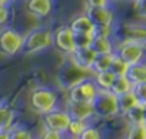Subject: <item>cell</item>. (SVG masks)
<instances>
[{
  "instance_id": "16",
  "label": "cell",
  "mask_w": 146,
  "mask_h": 139,
  "mask_svg": "<svg viewBox=\"0 0 146 139\" xmlns=\"http://www.w3.org/2000/svg\"><path fill=\"white\" fill-rule=\"evenodd\" d=\"M123 40H135V42L146 45V25H140V23L126 25Z\"/></svg>"
},
{
  "instance_id": "20",
  "label": "cell",
  "mask_w": 146,
  "mask_h": 139,
  "mask_svg": "<svg viewBox=\"0 0 146 139\" xmlns=\"http://www.w3.org/2000/svg\"><path fill=\"white\" fill-rule=\"evenodd\" d=\"M132 89H133V85L126 78V75H123V76H116L115 78V82H113V85L110 88V92L115 93L116 96H119V95H123V93L130 92Z\"/></svg>"
},
{
  "instance_id": "11",
  "label": "cell",
  "mask_w": 146,
  "mask_h": 139,
  "mask_svg": "<svg viewBox=\"0 0 146 139\" xmlns=\"http://www.w3.org/2000/svg\"><path fill=\"white\" fill-rule=\"evenodd\" d=\"M96 55L98 53L92 47H85V49H76L69 57L79 69L90 73L93 63H95V59H96Z\"/></svg>"
},
{
  "instance_id": "21",
  "label": "cell",
  "mask_w": 146,
  "mask_h": 139,
  "mask_svg": "<svg viewBox=\"0 0 146 139\" xmlns=\"http://www.w3.org/2000/svg\"><path fill=\"white\" fill-rule=\"evenodd\" d=\"M125 119L129 122V125H135V123H145V115H143V106L142 105H135L133 108H130L127 112L123 113Z\"/></svg>"
},
{
  "instance_id": "5",
  "label": "cell",
  "mask_w": 146,
  "mask_h": 139,
  "mask_svg": "<svg viewBox=\"0 0 146 139\" xmlns=\"http://www.w3.org/2000/svg\"><path fill=\"white\" fill-rule=\"evenodd\" d=\"M30 106L35 112L37 113H47L53 109H56L57 105V95L54 90H52L50 88H36L32 93H30Z\"/></svg>"
},
{
  "instance_id": "6",
  "label": "cell",
  "mask_w": 146,
  "mask_h": 139,
  "mask_svg": "<svg viewBox=\"0 0 146 139\" xmlns=\"http://www.w3.org/2000/svg\"><path fill=\"white\" fill-rule=\"evenodd\" d=\"M89 72H85L82 69H79L75 63L70 60V57L67 56V60L60 66L59 72H57V82L63 89H70L72 86L78 85L80 80L89 78L88 75Z\"/></svg>"
},
{
  "instance_id": "17",
  "label": "cell",
  "mask_w": 146,
  "mask_h": 139,
  "mask_svg": "<svg viewBox=\"0 0 146 139\" xmlns=\"http://www.w3.org/2000/svg\"><path fill=\"white\" fill-rule=\"evenodd\" d=\"M126 78L130 80L133 86L139 83H145L146 82V60L130 65L126 72Z\"/></svg>"
},
{
  "instance_id": "12",
  "label": "cell",
  "mask_w": 146,
  "mask_h": 139,
  "mask_svg": "<svg viewBox=\"0 0 146 139\" xmlns=\"http://www.w3.org/2000/svg\"><path fill=\"white\" fill-rule=\"evenodd\" d=\"M25 7L30 16H35L37 19H44L52 15L54 2L53 0H26Z\"/></svg>"
},
{
  "instance_id": "18",
  "label": "cell",
  "mask_w": 146,
  "mask_h": 139,
  "mask_svg": "<svg viewBox=\"0 0 146 139\" xmlns=\"http://www.w3.org/2000/svg\"><path fill=\"white\" fill-rule=\"evenodd\" d=\"M115 78H116V75L110 70L100 72V73H93V80H95L99 90H110V88L115 82Z\"/></svg>"
},
{
  "instance_id": "35",
  "label": "cell",
  "mask_w": 146,
  "mask_h": 139,
  "mask_svg": "<svg viewBox=\"0 0 146 139\" xmlns=\"http://www.w3.org/2000/svg\"><path fill=\"white\" fill-rule=\"evenodd\" d=\"M0 139H9L7 130H0Z\"/></svg>"
},
{
  "instance_id": "31",
  "label": "cell",
  "mask_w": 146,
  "mask_h": 139,
  "mask_svg": "<svg viewBox=\"0 0 146 139\" xmlns=\"http://www.w3.org/2000/svg\"><path fill=\"white\" fill-rule=\"evenodd\" d=\"M78 139H102V136H100V132L96 128L88 125V128L80 133V136Z\"/></svg>"
},
{
  "instance_id": "26",
  "label": "cell",
  "mask_w": 146,
  "mask_h": 139,
  "mask_svg": "<svg viewBox=\"0 0 146 139\" xmlns=\"http://www.w3.org/2000/svg\"><path fill=\"white\" fill-rule=\"evenodd\" d=\"M95 35L96 33H75V46H76V49L90 47Z\"/></svg>"
},
{
  "instance_id": "1",
  "label": "cell",
  "mask_w": 146,
  "mask_h": 139,
  "mask_svg": "<svg viewBox=\"0 0 146 139\" xmlns=\"http://www.w3.org/2000/svg\"><path fill=\"white\" fill-rule=\"evenodd\" d=\"M53 47V30L47 26H37L25 35L23 53L35 55Z\"/></svg>"
},
{
  "instance_id": "3",
  "label": "cell",
  "mask_w": 146,
  "mask_h": 139,
  "mask_svg": "<svg viewBox=\"0 0 146 139\" xmlns=\"http://www.w3.org/2000/svg\"><path fill=\"white\" fill-rule=\"evenodd\" d=\"M93 113L100 119H109L119 113L117 96L110 90H99L95 99L92 100Z\"/></svg>"
},
{
  "instance_id": "19",
  "label": "cell",
  "mask_w": 146,
  "mask_h": 139,
  "mask_svg": "<svg viewBox=\"0 0 146 139\" xmlns=\"http://www.w3.org/2000/svg\"><path fill=\"white\" fill-rule=\"evenodd\" d=\"M113 55L115 53H102V55H96L93 67H92V75L93 73H100V72H106L110 70V65L113 60Z\"/></svg>"
},
{
  "instance_id": "39",
  "label": "cell",
  "mask_w": 146,
  "mask_h": 139,
  "mask_svg": "<svg viewBox=\"0 0 146 139\" xmlns=\"http://www.w3.org/2000/svg\"><path fill=\"white\" fill-rule=\"evenodd\" d=\"M13 2H16V0H12V3H13Z\"/></svg>"
},
{
  "instance_id": "30",
  "label": "cell",
  "mask_w": 146,
  "mask_h": 139,
  "mask_svg": "<svg viewBox=\"0 0 146 139\" xmlns=\"http://www.w3.org/2000/svg\"><path fill=\"white\" fill-rule=\"evenodd\" d=\"M10 5H0V29L9 26L10 22Z\"/></svg>"
},
{
  "instance_id": "36",
  "label": "cell",
  "mask_w": 146,
  "mask_h": 139,
  "mask_svg": "<svg viewBox=\"0 0 146 139\" xmlns=\"http://www.w3.org/2000/svg\"><path fill=\"white\" fill-rule=\"evenodd\" d=\"M0 5H12V0H0Z\"/></svg>"
},
{
  "instance_id": "7",
  "label": "cell",
  "mask_w": 146,
  "mask_h": 139,
  "mask_svg": "<svg viewBox=\"0 0 146 139\" xmlns=\"http://www.w3.org/2000/svg\"><path fill=\"white\" fill-rule=\"evenodd\" d=\"M145 49L146 45L143 43L135 40H122L119 45H116L115 53L130 66L145 60Z\"/></svg>"
},
{
  "instance_id": "22",
  "label": "cell",
  "mask_w": 146,
  "mask_h": 139,
  "mask_svg": "<svg viewBox=\"0 0 146 139\" xmlns=\"http://www.w3.org/2000/svg\"><path fill=\"white\" fill-rule=\"evenodd\" d=\"M15 119V113L12 108L0 103V130H9L12 128Z\"/></svg>"
},
{
  "instance_id": "4",
  "label": "cell",
  "mask_w": 146,
  "mask_h": 139,
  "mask_svg": "<svg viewBox=\"0 0 146 139\" xmlns=\"http://www.w3.org/2000/svg\"><path fill=\"white\" fill-rule=\"evenodd\" d=\"M96 27V33L112 35L115 29V12L110 6L103 7H86L85 12Z\"/></svg>"
},
{
  "instance_id": "29",
  "label": "cell",
  "mask_w": 146,
  "mask_h": 139,
  "mask_svg": "<svg viewBox=\"0 0 146 139\" xmlns=\"http://www.w3.org/2000/svg\"><path fill=\"white\" fill-rule=\"evenodd\" d=\"M132 92L135 93V98L137 100L139 105L142 106H146V82L145 83H139V85H135Z\"/></svg>"
},
{
  "instance_id": "25",
  "label": "cell",
  "mask_w": 146,
  "mask_h": 139,
  "mask_svg": "<svg viewBox=\"0 0 146 139\" xmlns=\"http://www.w3.org/2000/svg\"><path fill=\"white\" fill-rule=\"evenodd\" d=\"M127 69H129V65L115 53V55H113L112 65H110V72H113L116 76H123V75H126Z\"/></svg>"
},
{
  "instance_id": "23",
  "label": "cell",
  "mask_w": 146,
  "mask_h": 139,
  "mask_svg": "<svg viewBox=\"0 0 146 139\" xmlns=\"http://www.w3.org/2000/svg\"><path fill=\"white\" fill-rule=\"evenodd\" d=\"M117 105H119V113H125L127 112L130 108H133L135 105H137V100L135 98V93L130 90L127 93H123V95H119L117 96Z\"/></svg>"
},
{
  "instance_id": "37",
  "label": "cell",
  "mask_w": 146,
  "mask_h": 139,
  "mask_svg": "<svg viewBox=\"0 0 146 139\" xmlns=\"http://www.w3.org/2000/svg\"><path fill=\"white\" fill-rule=\"evenodd\" d=\"M143 115H145V123H146V106H143Z\"/></svg>"
},
{
  "instance_id": "24",
  "label": "cell",
  "mask_w": 146,
  "mask_h": 139,
  "mask_svg": "<svg viewBox=\"0 0 146 139\" xmlns=\"http://www.w3.org/2000/svg\"><path fill=\"white\" fill-rule=\"evenodd\" d=\"M126 139H146V123L130 125L126 133Z\"/></svg>"
},
{
  "instance_id": "8",
  "label": "cell",
  "mask_w": 146,
  "mask_h": 139,
  "mask_svg": "<svg viewBox=\"0 0 146 139\" xmlns=\"http://www.w3.org/2000/svg\"><path fill=\"white\" fill-rule=\"evenodd\" d=\"M99 89L93 80V78H86L80 80L78 85L67 89V100L69 102H92L98 95Z\"/></svg>"
},
{
  "instance_id": "10",
  "label": "cell",
  "mask_w": 146,
  "mask_h": 139,
  "mask_svg": "<svg viewBox=\"0 0 146 139\" xmlns=\"http://www.w3.org/2000/svg\"><path fill=\"white\" fill-rule=\"evenodd\" d=\"M72 118L67 113V110H59V109H53L47 113L43 115V123L46 129L50 130H56L60 133H64L69 128Z\"/></svg>"
},
{
  "instance_id": "13",
  "label": "cell",
  "mask_w": 146,
  "mask_h": 139,
  "mask_svg": "<svg viewBox=\"0 0 146 139\" xmlns=\"http://www.w3.org/2000/svg\"><path fill=\"white\" fill-rule=\"evenodd\" d=\"M67 113L72 119L76 120H88L89 118L95 116L92 102H69L67 103Z\"/></svg>"
},
{
  "instance_id": "32",
  "label": "cell",
  "mask_w": 146,
  "mask_h": 139,
  "mask_svg": "<svg viewBox=\"0 0 146 139\" xmlns=\"http://www.w3.org/2000/svg\"><path fill=\"white\" fill-rule=\"evenodd\" d=\"M135 10L137 16L146 19V0H139L137 3H135Z\"/></svg>"
},
{
  "instance_id": "34",
  "label": "cell",
  "mask_w": 146,
  "mask_h": 139,
  "mask_svg": "<svg viewBox=\"0 0 146 139\" xmlns=\"http://www.w3.org/2000/svg\"><path fill=\"white\" fill-rule=\"evenodd\" d=\"M86 7H103L110 6V0H85Z\"/></svg>"
},
{
  "instance_id": "2",
  "label": "cell",
  "mask_w": 146,
  "mask_h": 139,
  "mask_svg": "<svg viewBox=\"0 0 146 139\" xmlns=\"http://www.w3.org/2000/svg\"><path fill=\"white\" fill-rule=\"evenodd\" d=\"M25 35H22L13 26H5L0 29V55L6 57L16 56L23 50Z\"/></svg>"
},
{
  "instance_id": "28",
  "label": "cell",
  "mask_w": 146,
  "mask_h": 139,
  "mask_svg": "<svg viewBox=\"0 0 146 139\" xmlns=\"http://www.w3.org/2000/svg\"><path fill=\"white\" fill-rule=\"evenodd\" d=\"M9 139H33L32 133L22 126H12L7 130Z\"/></svg>"
},
{
  "instance_id": "27",
  "label": "cell",
  "mask_w": 146,
  "mask_h": 139,
  "mask_svg": "<svg viewBox=\"0 0 146 139\" xmlns=\"http://www.w3.org/2000/svg\"><path fill=\"white\" fill-rule=\"evenodd\" d=\"M86 128H88V123H86L85 120H76V119H72L66 132H69V135H70L72 138L78 139V138L80 136V133H82Z\"/></svg>"
},
{
  "instance_id": "14",
  "label": "cell",
  "mask_w": 146,
  "mask_h": 139,
  "mask_svg": "<svg viewBox=\"0 0 146 139\" xmlns=\"http://www.w3.org/2000/svg\"><path fill=\"white\" fill-rule=\"evenodd\" d=\"M69 27L73 30V33H96V27L86 13L76 15L70 20Z\"/></svg>"
},
{
  "instance_id": "15",
  "label": "cell",
  "mask_w": 146,
  "mask_h": 139,
  "mask_svg": "<svg viewBox=\"0 0 146 139\" xmlns=\"http://www.w3.org/2000/svg\"><path fill=\"white\" fill-rule=\"evenodd\" d=\"M98 55L102 53H115V47L116 45L113 43L112 35H106V33H96L90 46Z\"/></svg>"
},
{
  "instance_id": "9",
  "label": "cell",
  "mask_w": 146,
  "mask_h": 139,
  "mask_svg": "<svg viewBox=\"0 0 146 139\" xmlns=\"http://www.w3.org/2000/svg\"><path fill=\"white\" fill-rule=\"evenodd\" d=\"M53 46L64 53L66 56H70L73 52L76 50L75 46V33L67 26H60L53 32Z\"/></svg>"
},
{
  "instance_id": "38",
  "label": "cell",
  "mask_w": 146,
  "mask_h": 139,
  "mask_svg": "<svg viewBox=\"0 0 146 139\" xmlns=\"http://www.w3.org/2000/svg\"><path fill=\"white\" fill-rule=\"evenodd\" d=\"M130 2H132V3L135 5V3H137V2H139V0H130Z\"/></svg>"
},
{
  "instance_id": "33",
  "label": "cell",
  "mask_w": 146,
  "mask_h": 139,
  "mask_svg": "<svg viewBox=\"0 0 146 139\" xmlns=\"http://www.w3.org/2000/svg\"><path fill=\"white\" fill-rule=\"evenodd\" d=\"M40 139H63L62 133L60 132H56V130H50V129H44Z\"/></svg>"
}]
</instances>
